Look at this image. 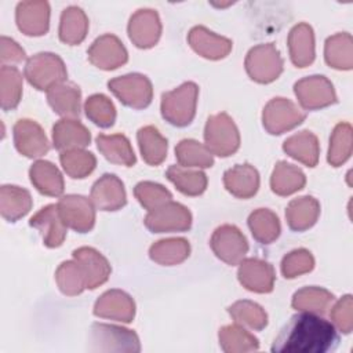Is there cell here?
Segmentation results:
<instances>
[{"label": "cell", "mask_w": 353, "mask_h": 353, "mask_svg": "<svg viewBox=\"0 0 353 353\" xmlns=\"http://www.w3.org/2000/svg\"><path fill=\"white\" fill-rule=\"evenodd\" d=\"M338 342V334L332 323L316 313L301 312L290 319L276 336L272 352L324 353Z\"/></svg>", "instance_id": "obj_1"}, {"label": "cell", "mask_w": 353, "mask_h": 353, "mask_svg": "<svg viewBox=\"0 0 353 353\" xmlns=\"http://www.w3.org/2000/svg\"><path fill=\"white\" fill-rule=\"evenodd\" d=\"M199 87L193 81H186L172 91L161 95V116L172 125L185 127L192 123L196 114Z\"/></svg>", "instance_id": "obj_2"}, {"label": "cell", "mask_w": 353, "mask_h": 353, "mask_svg": "<svg viewBox=\"0 0 353 353\" xmlns=\"http://www.w3.org/2000/svg\"><path fill=\"white\" fill-rule=\"evenodd\" d=\"M23 73L29 84L40 91L51 90L63 83L68 76L63 61L52 52H39L30 57Z\"/></svg>", "instance_id": "obj_3"}, {"label": "cell", "mask_w": 353, "mask_h": 353, "mask_svg": "<svg viewBox=\"0 0 353 353\" xmlns=\"http://www.w3.org/2000/svg\"><path fill=\"white\" fill-rule=\"evenodd\" d=\"M207 149L219 157L233 154L240 146V134L233 119L226 113L212 114L204 127Z\"/></svg>", "instance_id": "obj_4"}, {"label": "cell", "mask_w": 353, "mask_h": 353, "mask_svg": "<svg viewBox=\"0 0 353 353\" xmlns=\"http://www.w3.org/2000/svg\"><path fill=\"white\" fill-rule=\"evenodd\" d=\"M244 66L254 81L268 84L281 74L283 59L274 44H259L248 51Z\"/></svg>", "instance_id": "obj_5"}, {"label": "cell", "mask_w": 353, "mask_h": 353, "mask_svg": "<svg viewBox=\"0 0 353 353\" xmlns=\"http://www.w3.org/2000/svg\"><path fill=\"white\" fill-rule=\"evenodd\" d=\"M92 350L99 352H139V338L128 328L95 323L91 327Z\"/></svg>", "instance_id": "obj_6"}, {"label": "cell", "mask_w": 353, "mask_h": 353, "mask_svg": "<svg viewBox=\"0 0 353 353\" xmlns=\"http://www.w3.org/2000/svg\"><path fill=\"white\" fill-rule=\"evenodd\" d=\"M108 87L120 99V102L132 109L146 108L153 98L152 83L141 73L114 77L108 81Z\"/></svg>", "instance_id": "obj_7"}, {"label": "cell", "mask_w": 353, "mask_h": 353, "mask_svg": "<svg viewBox=\"0 0 353 353\" xmlns=\"http://www.w3.org/2000/svg\"><path fill=\"white\" fill-rule=\"evenodd\" d=\"M305 119V112H302L292 101L281 97L270 99L262 113L263 127L273 135H280L295 128Z\"/></svg>", "instance_id": "obj_8"}, {"label": "cell", "mask_w": 353, "mask_h": 353, "mask_svg": "<svg viewBox=\"0 0 353 353\" xmlns=\"http://www.w3.org/2000/svg\"><path fill=\"white\" fill-rule=\"evenodd\" d=\"M143 223L153 233L185 232L192 226V214L185 205L171 200L148 211Z\"/></svg>", "instance_id": "obj_9"}, {"label": "cell", "mask_w": 353, "mask_h": 353, "mask_svg": "<svg viewBox=\"0 0 353 353\" xmlns=\"http://www.w3.org/2000/svg\"><path fill=\"white\" fill-rule=\"evenodd\" d=\"M294 92L301 106L306 110H317L336 102V94L332 83L320 74H313L298 80L294 84Z\"/></svg>", "instance_id": "obj_10"}, {"label": "cell", "mask_w": 353, "mask_h": 353, "mask_svg": "<svg viewBox=\"0 0 353 353\" xmlns=\"http://www.w3.org/2000/svg\"><path fill=\"white\" fill-rule=\"evenodd\" d=\"M210 245L214 254L228 265L240 263L248 251L245 236L234 225L216 228L211 236Z\"/></svg>", "instance_id": "obj_11"}, {"label": "cell", "mask_w": 353, "mask_h": 353, "mask_svg": "<svg viewBox=\"0 0 353 353\" xmlns=\"http://www.w3.org/2000/svg\"><path fill=\"white\" fill-rule=\"evenodd\" d=\"M59 215L66 225L79 233H87L95 223V205L91 199L80 194H66L58 201Z\"/></svg>", "instance_id": "obj_12"}, {"label": "cell", "mask_w": 353, "mask_h": 353, "mask_svg": "<svg viewBox=\"0 0 353 353\" xmlns=\"http://www.w3.org/2000/svg\"><path fill=\"white\" fill-rule=\"evenodd\" d=\"M88 61L103 70H113L124 65L128 59V54L120 39L114 34L106 33L94 40L90 46Z\"/></svg>", "instance_id": "obj_13"}, {"label": "cell", "mask_w": 353, "mask_h": 353, "mask_svg": "<svg viewBox=\"0 0 353 353\" xmlns=\"http://www.w3.org/2000/svg\"><path fill=\"white\" fill-rule=\"evenodd\" d=\"M12 132L17 150L29 159L41 157L50 149L48 139L41 125L34 120H18L12 128Z\"/></svg>", "instance_id": "obj_14"}, {"label": "cell", "mask_w": 353, "mask_h": 353, "mask_svg": "<svg viewBox=\"0 0 353 353\" xmlns=\"http://www.w3.org/2000/svg\"><path fill=\"white\" fill-rule=\"evenodd\" d=\"M90 199L101 211H117L127 203L124 183L114 174H103L92 185Z\"/></svg>", "instance_id": "obj_15"}, {"label": "cell", "mask_w": 353, "mask_h": 353, "mask_svg": "<svg viewBox=\"0 0 353 353\" xmlns=\"http://www.w3.org/2000/svg\"><path fill=\"white\" fill-rule=\"evenodd\" d=\"M161 34V22L159 14L150 8H142L134 12L128 22L130 40L139 48L153 47Z\"/></svg>", "instance_id": "obj_16"}, {"label": "cell", "mask_w": 353, "mask_h": 353, "mask_svg": "<svg viewBox=\"0 0 353 353\" xmlns=\"http://www.w3.org/2000/svg\"><path fill=\"white\" fill-rule=\"evenodd\" d=\"M237 277L243 287L258 294L270 292L276 279L273 266L258 258L243 259L239 266Z\"/></svg>", "instance_id": "obj_17"}, {"label": "cell", "mask_w": 353, "mask_h": 353, "mask_svg": "<svg viewBox=\"0 0 353 353\" xmlns=\"http://www.w3.org/2000/svg\"><path fill=\"white\" fill-rule=\"evenodd\" d=\"M94 314L121 323H131L135 316L134 299L121 290L103 292L94 305Z\"/></svg>", "instance_id": "obj_18"}, {"label": "cell", "mask_w": 353, "mask_h": 353, "mask_svg": "<svg viewBox=\"0 0 353 353\" xmlns=\"http://www.w3.org/2000/svg\"><path fill=\"white\" fill-rule=\"evenodd\" d=\"M29 225L40 232L43 243L48 248L59 247L66 237V225L59 215L57 204L43 207L30 218Z\"/></svg>", "instance_id": "obj_19"}, {"label": "cell", "mask_w": 353, "mask_h": 353, "mask_svg": "<svg viewBox=\"0 0 353 353\" xmlns=\"http://www.w3.org/2000/svg\"><path fill=\"white\" fill-rule=\"evenodd\" d=\"M73 259L80 265L88 290H94L108 280L112 270L110 265L95 248L80 247L73 251Z\"/></svg>", "instance_id": "obj_20"}, {"label": "cell", "mask_w": 353, "mask_h": 353, "mask_svg": "<svg viewBox=\"0 0 353 353\" xmlns=\"http://www.w3.org/2000/svg\"><path fill=\"white\" fill-rule=\"evenodd\" d=\"M17 25L28 36L46 34L50 25L47 1H22L17 6Z\"/></svg>", "instance_id": "obj_21"}, {"label": "cell", "mask_w": 353, "mask_h": 353, "mask_svg": "<svg viewBox=\"0 0 353 353\" xmlns=\"http://www.w3.org/2000/svg\"><path fill=\"white\" fill-rule=\"evenodd\" d=\"M190 47L207 59H222L232 51V40L219 36L204 26H194L188 34Z\"/></svg>", "instance_id": "obj_22"}, {"label": "cell", "mask_w": 353, "mask_h": 353, "mask_svg": "<svg viewBox=\"0 0 353 353\" xmlns=\"http://www.w3.org/2000/svg\"><path fill=\"white\" fill-rule=\"evenodd\" d=\"M90 141V131L76 119H62L52 127V143L59 152L83 149Z\"/></svg>", "instance_id": "obj_23"}, {"label": "cell", "mask_w": 353, "mask_h": 353, "mask_svg": "<svg viewBox=\"0 0 353 353\" xmlns=\"http://www.w3.org/2000/svg\"><path fill=\"white\" fill-rule=\"evenodd\" d=\"M223 185L229 193L239 199H250L259 189V174L248 163L236 164L223 174Z\"/></svg>", "instance_id": "obj_24"}, {"label": "cell", "mask_w": 353, "mask_h": 353, "mask_svg": "<svg viewBox=\"0 0 353 353\" xmlns=\"http://www.w3.org/2000/svg\"><path fill=\"white\" fill-rule=\"evenodd\" d=\"M288 51L292 63L298 68L309 66L314 61V33L309 23L301 22L290 30Z\"/></svg>", "instance_id": "obj_25"}, {"label": "cell", "mask_w": 353, "mask_h": 353, "mask_svg": "<svg viewBox=\"0 0 353 353\" xmlns=\"http://www.w3.org/2000/svg\"><path fill=\"white\" fill-rule=\"evenodd\" d=\"M80 88L73 83H61L47 91V101L55 113L65 119H76L80 114Z\"/></svg>", "instance_id": "obj_26"}, {"label": "cell", "mask_w": 353, "mask_h": 353, "mask_svg": "<svg viewBox=\"0 0 353 353\" xmlns=\"http://www.w3.org/2000/svg\"><path fill=\"white\" fill-rule=\"evenodd\" d=\"M97 148L102 153V156L113 163L125 167H131L135 164L137 157L134 149L128 141V138L123 134H112L105 135L99 134L97 138Z\"/></svg>", "instance_id": "obj_27"}, {"label": "cell", "mask_w": 353, "mask_h": 353, "mask_svg": "<svg viewBox=\"0 0 353 353\" xmlns=\"http://www.w3.org/2000/svg\"><path fill=\"white\" fill-rule=\"evenodd\" d=\"M30 182L33 186L46 196L58 197L62 194L65 183L61 171L55 164L47 160H39L32 164L29 170Z\"/></svg>", "instance_id": "obj_28"}, {"label": "cell", "mask_w": 353, "mask_h": 353, "mask_svg": "<svg viewBox=\"0 0 353 353\" xmlns=\"http://www.w3.org/2000/svg\"><path fill=\"white\" fill-rule=\"evenodd\" d=\"M320 215V203L312 196H302L290 201L285 219L291 230L303 232L312 228Z\"/></svg>", "instance_id": "obj_29"}, {"label": "cell", "mask_w": 353, "mask_h": 353, "mask_svg": "<svg viewBox=\"0 0 353 353\" xmlns=\"http://www.w3.org/2000/svg\"><path fill=\"white\" fill-rule=\"evenodd\" d=\"M283 150L307 167H314L319 161V141L310 131H301L287 138L283 143Z\"/></svg>", "instance_id": "obj_30"}, {"label": "cell", "mask_w": 353, "mask_h": 353, "mask_svg": "<svg viewBox=\"0 0 353 353\" xmlns=\"http://www.w3.org/2000/svg\"><path fill=\"white\" fill-rule=\"evenodd\" d=\"M30 193L15 185H3L0 189V211L4 219L15 222L32 208Z\"/></svg>", "instance_id": "obj_31"}, {"label": "cell", "mask_w": 353, "mask_h": 353, "mask_svg": "<svg viewBox=\"0 0 353 353\" xmlns=\"http://www.w3.org/2000/svg\"><path fill=\"white\" fill-rule=\"evenodd\" d=\"M324 58L327 65L338 70H349L353 66V41L347 32L335 33L325 40Z\"/></svg>", "instance_id": "obj_32"}, {"label": "cell", "mask_w": 353, "mask_h": 353, "mask_svg": "<svg viewBox=\"0 0 353 353\" xmlns=\"http://www.w3.org/2000/svg\"><path fill=\"white\" fill-rule=\"evenodd\" d=\"M190 254L189 241L183 237L164 239L156 241L149 248V256L153 262L164 266H172L183 262Z\"/></svg>", "instance_id": "obj_33"}, {"label": "cell", "mask_w": 353, "mask_h": 353, "mask_svg": "<svg viewBox=\"0 0 353 353\" xmlns=\"http://www.w3.org/2000/svg\"><path fill=\"white\" fill-rule=\"evenodd\" d=\"M88 30V18L85 12L76 6H70L62 11L59 22V39L61 41L74 46L80 44Z\"/></svg>", "instance_id": "obj_34"}, {"label": "cell", "mask_w": 353, "mask_h": 353, "mask_svg": "<svg viewBox=\"0 0 353 353\" xmlns=\"http://www.w3.org/2000/svg\"><path fill=\"white\" fill-rule=\"evenodd\" d=\"M137 139L142 159L149 165H159L167 157V139L154 125H145L138 130Z\"/></svg>", "instance_id": "obj_35"}, {"label": "cell", "mask_w": 353, "mask_h": 353, "mask_svg": "<svg viewBox=\"0 0 353 353\" xmlns=\"http://www.w3.org/2000/svg\"><path fill=\"white\" fill-rule=\"evenodd\" d=\"M306 183V176L301 168L279 161L270 176V188L279 196H290L301 190Z\"/></svg>", "instance_id": "obj_36"}, {"label": "cell", "mask_w": 353, "mask_h": 353, "mask_svg": "<svg viewBox=\"0 0 353 353\" xmlns=\"http://www.w3.org/2000/svg\"><path fill=\"white\" fill-rule=\"evenodd\" d=\"M165 176L175 188L186 196H199L207 188V175L200 170H192L182 165H170Z\"/></svg>", "instance_id": "obj_37"}, {"label": "cell", "mask_w": 353, "mask_h": 353, "mask_svg": "<svg viewBox=\"0 0 353 353\" xmlns=\"http://www.w3.org/2000/svg\"><path fill=\"white\" fill-rule=\"evenodd\" d=\"M334 294L321 287H303L292 296V307L299 312H309L316 314L325 313L334 302Z\"/></svg>", "instance_id": "obj_38"}, {"label": "cell", "mask_w": 353, "mask_h": 353, "mask_svg": "<svg viewBox=\"0 0 353 353\" xmlns=\"http://www.w3.org/2000/svg\"><path fill=\"white\" fill-rule=\"evenodd\" d=\"M219 345L226 353L254 352L259 347V341L240 324L225 325L219 330Z\"/></svg>", "instance_id": "obj_39"}, {"label": "cell", "mask_w": 353, "mask_h": 353, "mask_svg": "<svg viewBox=\"0 0 353 353\" xmlns=\"http://www.w3.org/2000/svg\"><path fill=\"white\" fill-rule=\"evenodd\" d=\"M248 226L254 239L261 244L273 243L280 234V221L268 208H258L248 216Z\"/></svg>", "instance_id": "obj_40"}, {"label": "cell", "mask_w": 353, "mask_h": 353, "mask_svg": "<svg viewBox=\"0 0 353 353\" xmlns=\"http://www.w3.org/2000/svg\"><path fill=\"white\" fill-rule=\"evenodd\" d=\"M175 157L186 168H208L214 164L212 153L196 139H182L175 146Z\"/></svg>", "instance_id": "obj_41"}, {"label": "cell", "mask_w": 353, "mask_h": 353, "mask_svg": "<svg viewBox=\"0 0 353 353\" xmlns=\"http://www.w3.org/2000/svg\"><path fill=\"white\" fill-rule=\"evenodd\" d=\"M22 97V74L15 66L3 65L0 69V102L3 110L18 106Z\"/></svg>", "instance_id": "obj_42"}, {"label": "cell", "mask_w": 353, "mask_h": 353, "mask_svg": "<svg viewBox=\"0 0 353 353\" xmlns=\"http://www.w3.org/2000/svg\"><path fill=\"white\" fill-rule=\"evenodd\" d=\"M352 154V125L339 123L335 125L331 138L327 160L332 167H339L349 160Z\"/></svg>", "instance_id": "obj_43"}, {"label": "cell", "mask_w": 353, "mask_h": 353, "mask_svg": "<svg viewBox=\"0 0 353 353\" xmlns=\"http://www.w3.org/2000/svg\"><path fill=\"white\" fill-rule=\"evenodd\" d=\"M228 310L237 324L248 327L250 330L259 331L268 324L266 312L252 301H237Z\"/></svg>", "instance_id": "obj_44"}, {"label": "cell", "mask_w": 353, "mask_h": 353, "mask_svg": "<svg viewBox=\"0 0 353 353\" xmlns=\"http://www.w3.org/2000/svg\"><path fill=\"white\" fill-rule=\"evenodd\" d=\"M59 160L65 172L74 179L85 178L94 171L97 165L95 156L84 149H72L61 152Z\"/></svg>", "instance_id": "obj_45"}, {"label": "cell", "mask_w": 353, "mask_h": 353, "mask_svg": "<svg viewBox=\"0 0 353 353\" xmlns=\"http://www.w3.org/2000/svg\"><path fill=\"white\" fill-rule=\"evenodd\" d=\"M55 280L65 295H79L87 288L83 270L74 259L59 265L55 273Z\"/></svg>", "instance_id": "obj_46"}, {"label": "cell", "mask_w": 353, "mask_h": 353, "mask_svg": "<svg viewBox=\"0 0 353 353\" xmlns=\"http://www.w3.org/2000/svg\"><path fill=\"white\" fill-rule=\"evenodd\" d=\"M85 116L102 128L112 127L116 120V109L113 102L103 94H94L84 103Z\"/></svg>", "instance_id": "obj_47"}, {"label": "cell", "mask_w": 353, "mask_h": 353, "mask_svg": "<svg viewBox=\"0 0 353 353\" xmlns=\"http://www.w3.org/2000/svg\"><path fill=\"white\" fill-rule=\"evenodd\" d=\"M134 194L139 204L146 208L148 211H152L167 201H171L172 194L168 189H165L163 185L150 182V181H143L135 185L134 188Z\"/></svg>", "instance_id": "obj_48"}, {"label": "cell", "mask_w": 353, "mask_h": 353, "mask_svg": "<svg viewBox=\"0 0 353 353\" xmlns=\"http://www.w3.org/2000/svg\"><path fill=\"white\" fill-rule=\"evenodd\" d=\"M314 268V258L310 251L298 248L288 252L281 261V273L285 279H294Z\"/></svg>", "instance_id": "obj_49"}, {"label": "cell", "mask_w": 353, "mask_h": 353, "mask_svg": "<svg viewBox=\"0 0 353 353\" xmlns=\"http://www.w3.org/2000/svg\"><path fill=\"white\" fill-rule=\"evenodd\" d=\"M330 317L335 328L343 334H350L353 328V299L350 294L335 302L330 310Z\"/></svg>", "instance_id": "obj_50"}, {"label": "cell", "mask_w": 353, "mask_h": 353, "mask_svg": "<svg viewBox=\"0 0 353 353\" xmlns=\"http://www.w3.org/2000/svg\"><path fill=\"white\" fill-rule=\"evenodd\" d=\"M3 65L7 62L18 63L25 59V51L23 48L12 39L1 36V54H0Z\"/></svg>", "instance_id": "obj_51"}]
</instances>
